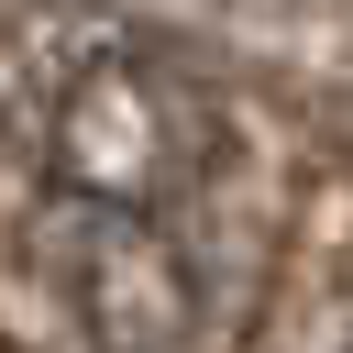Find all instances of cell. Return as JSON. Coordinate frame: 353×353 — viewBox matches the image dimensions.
Listing matches in <instances>:
<instances>
[{"label": "cell", "mask_w": 353, "mask_h": 353, "mask_svg": "<svg viewBox=\"0 0 353 353\" xmlns=\"http://www.w3.org/2000/svg\"><path fill=\"white\" fill-rule=\"evenodd\" d=\"M221 165V110L188 66L99 44L44 99V188L99 221H165Z\"/></svg>", "instance_id": "obj_1"}, {"label": "cell", "mask_w": 353, "mask_h": 353, "mask_svg": "<svg viewBox=\"0 0 353 353\" xmlns=\"http://www.w3.org/2000/svg\"><path fill=\"white\" fill-rule=\"evenodd\" d=\"M342 353H353V342H342Z\"/></svg>", "instance_id": "obj_2"}]
</instances>
